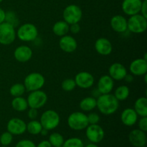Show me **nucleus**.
<instances>
[{
    "instance_id": "nucleus-49",
    "label": "nucleus",
    "mask_w": 147,
    "mask_h": 147,
    "mask_svg": "<svg viewBox=\"0 0 147 147\" xmlns=\"http://www.w3.org/2000/svg\"><path fill=\"white\" fill-rule=\"evenodd\" d=\"M142 147H146L145 146H142Z\"/></svg>"
},
{
    "instance_id": "nucleus-32",
    "label": "nucleus",
    "mask_w": 147,
    "mask_h": 147,
    "mask_svg": "<svg viewBox=\"0 0 147 147\" xmlns=\"http://www.w3.org/2000/svg\"><path fill=\"white\" fill-rule=\"evenodd\" d=\"M61 87L63 90L66 92L73 91L76 87V82L74 79L72 78H67L65 79L61 83Z\"/></svg>"
},
{
    "instance_id": "nucleus-26",
    "label": "nucleus",
    "mask_w": 147,
    "mask_h": 147,
    "mask_svg": "<svg viewBox=\"0 0 147 147\" xmlns=\"http://www.w3.org/2000/svg\"><path fill=\"white\" fill-rule=\"evenodd\" d=\"M11 107L14 110L18 112H23L28 109V103L27 99L22 96L19 97H14L11 100Z\"/></svg>"
},
{
    "instance_id": "nucleus-28",
    "label": "nucleus",
    "mask_w": 147,
    "mask_h": 147,
    "mask_svg": "<svg viewBox=\"0 0 147 147\" xmlns=\"http://www.w3.org/2000/svg\"><path fill=\"white\" fill-rule=\"evenodd\" d=\"M42 129L41 123L37 120H31L27 124V131L32 135L40 134Z\"/></svg>"
},
{
    "instance_id": "nucleus-36",
    "label": "nucleus",
    "mask_w": 147,
    "mask_h": 147,
    "mask_svg": "<svg viewBox=\"0 0 147 147\" xmlns=\"http://www.w3.org/2000/svg\"><path fill=\"white\" fill-rule=\"evenodd\" d=\"M15 147H36L35 144L29 139H23L17 142Z\"/></svg>"
},
{
    "instance_id": "nucleus-37",
    "label": "nucleus",
    "mask_w": 147,
    "mask_h": 147,
    "mask_svg": "<svg viewBox=\"0 0 147 147\" xmlns=\"http://www.w3.org/2000/svg\"><path fill=\"white\" fill-rule=\"evenodd\" d=\"M139 129L143 131H147V116L142 117L139 121Z\"/></svg>"
},
{
    "instance_id": "nucleus-16",
    "label": "nucleus",
    "mask_w": 147,
    "mask_h": 147,
    "mask_svg": "<svg viewBox=\"0 0 147 147\" xmlns=\"http://www.w3.org/2000/svg\"><path fill=\"white\" fill-rule=\"evenodd\" d=\"M109 73L113 80H122L127 74V70L121 63H114L109 67Z\"/></svg>"
},
{
    "instance_id": "nucleus-35",
    "label": "nucleus",
    "mask_w": 147,
    "mask_h": 147,
    "mask_svg": "<svg viewBox=\"0 0 147 147\" xmlns=\"http://www.w3.org/2000/svg\"><path fill=\"white\" fill-rule=\"evenodd\" d=\"M89 124H98L100 121V116L96 113H90L87 115Z\"/></svg>"
},
{
    "instance_id": "nucleus-17",
    "label": "nucleus",
    "mask_w": 147,
    "mask_h": 147,
    "mask_svg": "<svg viewBox=\"0 0 147 147\" xmlns=\"http://www.w3.org/2000/svg\"><path fill=\"white\" fill-rule=\"evenodd\" d=\"M59 46L63 52L71 53L76 51L78 47V42L76 39L70 35L63 36L59 41Z\"/></svg>"
},
{
    "instance_id": "nucleus-19",
    "label": "nucleus",
    "mask_w": 147,
    "mask_h": 147,
    "mask_svg": "<svg viewBox=\"0 0 147 147\" xmlns=\"http://www.w3.org/2000/svg\"><path fill=\"white\" fill-rule=\"evenodd\" d=\"M95 49L98 54L103 56H107L112 53L113 46L109 40L105 37L97 39L95 42Z\"/></svg>"
},
{
    "instance_id": "nucleus-9",
    "label": "nucleus",
    "mask_w": 147,
    "mask_h": 147,
    "mask_svg": "<svg viewBox=\"0 0 147 147\" xmlns=\"http://www.w3.org/2000/svg\"><path fill=\"white\" fill-rule=\"evenodd\" d=\"M28 107L40 109L46 104L47 101V96L41 90L30 92L27 99Z\"/></svg>"
},
{
    "instance_id": "nucleus-6",
    "label": "nucleus",
    "mask_w": 147,
    "mask_h": 147,
    "mask_svg": "<svg viewBox=\"0 0 147 147\" xmlns=\"http://www.w3.org/2000/svg\"><path fill=\"white\" fill-rule=\"evenodd\" d=\"M69 127L74 131H82L89 125L87 115L83 112H73L67 119Z\"/></svg>"
},
{
    "instance_id": "nucleus-24",
    "label": "nucleus",
    "mask_w": 147,
    "mask_h": 147,
    "mask_svg": "<svg viewBox=\"0 0 147 147\" xmlns=\"http://www.w3.org/2000/svg\"><path fill=\"white\" fill-rule=\"evenodd\" d=\"M69 26L70 24H67L64 20L57 21L53 26V33L59 37L66 35L69 32Z\"/></svg>"
},
{
    "instance_id": "nucleus-39",
    "label": "nucleus",
    "mask_w": 147,
    "mask_h": 147,
    "mask_svg": "<svg viewBox=\"0 0 147 147\" xmlns=\"http://www.w3.org/2000/svg\"><path fill=\"white\" fill-rule=\"evenodd\" d=\"M27 115H28V117L30 119H31V120H35L37 118V116H38L37 109L30 108V109L28 111V113H27Z\"/></svg>"
},
{
    "instance_id": "nucleus-46",
    "label": "nucleus",
    "mask_w": 147,
    "mask_h": 147,
    "mask_svg": "<svg viewBox=\"0 0 147 147\" xmlns=\"http://www.w3.org/2000/svg\"><path fill=\"white\" fill-rule=\"evenodd\" d=\"M54 147H63V146H54Z\"/></svg>"
},
{
    "instance_id": "nucleus-27",
    "label": "nucleus",
    "mask_w": 147,
    "mask_h": 147,
    "mask_svg": "<svg viewBox=\"0 0 147 147\" xmlns=\"http://www.w3.org/2000/svg\"><path fill=\"white\" fill-rule=\"evenodd\" d=\"M129 94H130L129 88L124 85L119 86L114 92V96L119 101L126 100L129 98Z\"/></svg>"
},
{
    "instance_id": "nucleus-8",
    "label": "nucleus",
    "mask_w": 147,
    "mask_h": 147,
    "mask_svg": "<svg viewBox=\"0 0 147 147\" xmlns=\"http://www.w3.org/2000/svg\"><path fill=\"white\" fill-rule=\"evenodd\" d=\"M16 36L15 28L12 25L6 22L0 24V44L11 45L15 40Z\"/></svg>"
},
{
    "instance_id": "nucleus-47",
    "label": "nucleus",
    "mask_w": 147,
    "mask_h": 147,
    "mask_svg": "<svg viewBox=\"0 0 147 147\" xmlns=\"http://www.w3.org/2000/svg\"><path fill=\"white\" fill-rule=\"evenodd\" d=\"M2 1H3V0H0V3H1Z\"/></svg>"
},
{
    "instance_id": "nucleus-48",
    "label": "nucleus",
    "mask_w": 147,
    "mask_h": 147,
    "mask_svg": "<svg viewBox=\"0 0 147 147\" xmlns=\"http://www.w3.org/2000/svg\"><path fill=\"white\" fill-rule=\"evenodd\" d=\"M1 147H8V146H2Z\"/></svg>"
},
{
    "instance_id": "nucleus-38",
    "label": "nucleus",
    "mask_w": 147,
    "mask_h": 147,
    "mask_svg": "<svg viewBox=\"0 0 147 147\" xmlns=\"http://www.w3.org/2000/svg\"><path fill=\"white\" fill-rule=\"evenodd\" d=\"M80 26L78 23H75V24H70L69 26V32H70L73 34H76L80 32Z\"/></svg>"
},
{
    "instance_id": "nucleus-45",
    "label": "nucleus",
    "mask_w": 147,
    "mask_h": 147,
    "mask_svg": "<svg viewBox=\"0 0 147 147\" xmlns=\"http://www.w3.org/2000/svg\"><path fill=\"white\" fill-rule=\"evenodd\" d=\"M85 147H98L96 145V144H94V143H91V144H89L86 145Z\"/></svg>"
},
{
    "instance_id": "nucleus-1",
    "label": "nucleus",
    "mask_w": 147,
    "mask_h": 147,
    "mask_svg": "<svg viewBox=\"0 0 147 147\" xmlns=\"http://www.w3.org/2000/svg\"><path fill=\"white\" fill-rule=\"evenodd\" d=\"M119 107V101L114 95L107 93L100 94L96 99V108L103 115L110 116L117 111Z\"/></svg>"
},
{
    "instance_id": "nucleus-7",
    "label": "nucleus",
    "mask_w": 147,
    "mask_h": 147,
    "mask_svg": "<svg viewBox=\"0 0 147 147\" xmlns=\"http://www.w3.org/2000/svg\"><path fill=\"white\" fill-rule=\"evenodd\" d=\"M64 21L68 24L79 23L83 17V11L80 7L76 4H70L63 10Z\"/></svg>"
},
{
    "instance_id": "nucleus-31",
    "label": "nucleus",
    "mask_w": 147,
    "mask_h": 147,
    "mask_svg": "<svg viewBox=\"0 0 147 147\" xmlns=\"http://www.w3.org/2000/svg\"><path fill=\"white\" fill-rule=\"evenodd\" d=\"M63 147H84V144L80 139L73 137L65 141Z\"/></svg>"
},
{
    "instance_id": "nucleus-15",
    "label": "nucleus",
    "mask_w": 147,
    "mask_h": 147,
    "mask_svg": "<svg viewBox=\"0 0 147 147\" xmlns=\"http://www.w3.org/2000/svg\"><path fill=\"white\" fill-rule=\"evenodd\" d=\"M129 142L135 147H142L146 146V132L140 129H134L129 135Z\"/></svg>"
},
{
    "instance_id": "nucleus-29",
    "label": "nucleus",
    "mask_w": 147,
    "mask_h": 147,
    "mask_svg": "<svg viewBox=\"0 0 147 147\" xmlns=\"http://www.w3.org/2000/svg\"><path fill=\"white\" fill-rule=\"evenodd\" d=\"M26 88L22 83H15L12 85L9 88V93L13 97L22 96L25 92Z\"/></svg>"
},
{
    "instance_id": "nucleus-40",
    "label": "nucleus",
    "mask_w": 147,
    "mask_h": 147,
    "mask_svg": "<svg viewBox=\"0 0 147 147\" xmlns=\"http://www.w3.org/2000/svg\"><path fill=\"white\" fill-rule=\"evenodd\" d=\"M140 12L142 13V15L147 18V0H144L142 1V7H141Z\"/></svg>"
},
{
    "instance_id": "nucleus-2",
    "label": "nucleus",
    "mask_w": 147,
    "mask_h": 147,
    "mask_svg": "<svg viewBox=\"0 0 147 147\" xmlns=\"http://www.w3.org/2000/svg\"><path fill=\"white\" fill-rule=\"evenodd\" d=\"M147 18L141 14L130 16L127 20V30L135 34H142L146 30Z\"/></svg>"
},
{
    "instance_id": "nucleus-22",
    "label": "nucleus",
    "mask_w": 147,
    "mask_h": 147,
    "mask_svg": "<svg viewBox=\"0 0 147 147\" xmlns=\"http://www.w3.org/2000/svg\"><path fill=\"white\" fill-rule=\"evenodd\" d=\"M138 115L134 109L127 108L122 111L121 114V120L123 125L126 126H132L136 124L138 121Z\"/></svg>"
},
{
    "instance_id": "nucleus-13",
    "label": "nucleus",
    "mask_w": 147,
    "mask_h": 147,
    "mask_svg": "<svg viewBox=\"0 0 147 147\" xmlns=\"http://www.w3.org/2000/svg\"><path fill=\"white\" fill-rule=\"evenodd\" d=\"M142 4V0H123L121 4L122 11L129 16L139 14Z\"/></svg>"
},
{
    "instance_id": "nucleus-12",
    "label": "nucleus",
    "mask_w": 147,
    "mask_h": 147,
    "mask_svg": "<svg viewBox=\"0 0 147 147\" xmlns=\"http://www.w3.org/2000/svg\"><path fill=\"white\" fill-rule=\"evenodd\" d=\"M7 129L12 135H21L27 131V123L20 118H12L7 123Z\"/></svg>"
},
{
    "instance_id": "nucleus-21",
    "label": "nucleus",
    "mask_w": 147,
    "mask_h": 147,
    "mask_svg": "<svg viewBox=\"0 0 147 147\" xmlns=\"http://www.w3.org/2000/svg\"><path fill=\"white\" fill-rule=\"evenodd\" d=\"M111 27L112 30L118 33H123L127 30V20L123 16L118 14L111 19Z\"/></svg>"
},
{
    "instance_id": "nucleus-4",
    "label": "nucleus",
    "mask_w": 147,
    "mask_h": 147,
    "mask_svg": "<svg viewBox=\"0 0 147 147\" xmlns=\"http://www.w3.org/2000/svg\"><path fill=\"white\" fill-rule=\"evenodd\" d=\"M45 83V77L40 73L34 72L27 75L24 80V86L29 92L40 90Z\"/></svg>"
},
{
    "instance_id": "nucleus-23",
    "label": "nucleus",
    "mask_w": 147,
    "mask_h": 147,
    "mask_svg": "<svg viewBox=\"0 0 147 147\" xmlns=\"http://www.w3.org/2000/svg\"><path fill=\"white\" fill-rule=\"evenodd\" d=\"M134 109L138 116L141 117L147 116V99L146 97H140L135 101Z\"/></svg>"
},
{
    "instance_id": "nucleus-41",
    "label": "nucleus",
    "mask_w": 147,
    "mask_h": 147,
    "mask_svg": "<svg viewBox=\"0 0 147 147\" xmlns=\"http://www.w3.org/2000/svg\"><path fill=\"white\" fill-rule=\"evenodd\" d=\"M36 147H52V145L50 144L49 141L44 140L42 141L41 142H40V143L38 144V145L36 146Z\"/></svg>"
},
{
    "instance_id": "nucleus-14",
    "label": "nucleus",
    "mask_w": 147,
    "mask_h": 147,
    "mask_svg": "<svg viewBox=\"0 0 147 147\" xmlns=\"http://www.w3.org/2000/svg\"><path fill=\"white\" fill-rule=\"evenodd\" d=\"M129 70L134 76H144L147 73V60L144 58H137L133 60L129 66Z\"/></svg>"
},
{
    "instance_id": "nucleus-43",
    "label": "nucleus",
    "mask_w": 147,
    "mask_h": 147,
    "mask_svg": "<svg viewBox=\"0 0 147 147\" xmlns=\"http://www.w3.org/2000/svg\"><path fill=\"white\" fill-rule=\"evenodd\" d=\"M124 80H126L127 83H131V82L134 80V78H133V76H132V75H129L127 73V74H126V76H125Z\"/></svg>"
},
{
    "instance_id": "nucleus-34",
    "label": "nucleus",
    "mask_w": 147,
    "mask_h": 147,
    "mask_svg": "<svg viewBox=\"0 0 147 147\" xmlns=\"http://www.w3.org/2000/svg\"><path fill=\"white\" fill-rule=\"evenodd\" d=\"M13 135L9 131L4 132L0 136V143L2 146H8L12 142Z\"/></svg>"
},
{
    "instance_id": "nucleus-25",
    "label": "nucleus",
    "mask_w": 147,
    "mask_h": 147,
    "mask_svg": "<svg viewBox=\"0 0 147 147\" xmlns=\"http://www.w3.org/2000/svg\"><path fill=\"white\" fill-rule=\"evenodd\" d=\"M80 109L83 111H90L96 108V98L93 96L86 97L80 100L79 103Z\"/></svg>"
},
{
    "instance_id": "nucleus-11",
    "label": "nucleus",
    "mask_w": 147,
    "mask_h": 147,
    "mask_svg": "<svg viewBox=\"0 0 147 147\" xmlns=\"http://www.w3.org/2000/svg\"><path fill=\"white\" fill-rule=\"evenodd\" d=\"M74 80L76 86L83 89L90 88L93 86L95 82L93 75L87 71H82L77 73Z\"/></svg>"
},
{
    "instance_id": "nucleus-18",
    "label": "nucleus",
    "mask_w": 147,
    "mask_h": 147,
    "mask_svg": "<svg viewBox=\"0 0 147 147\" xmlns=\"http://www.w3.org/2000/svg\"><path fill=\"white\" fill-rule=\"evenodd\" d=\"M114 86V80L108 75H104L99 78L97 89L100 94L111 93Z\"/></svg>"
},
{
    "instance_id": "nucleus-30",
    "label": "nucleus",
    "mask_w": 147,
    "mask_h": 147,
    "mask_svg": "<svg viewBox=\"0 0 147 147\" xmlns=\"http://www.w3.org/2000/svg\"><path fill=\"white\" fill-rule=\"evenodd\" d=\"M49 142L52 146H63V143H64V138L60 134L57 133V132H54V133L51 134L49 136Z\"/></svg>"
},
{
    "instance_id": "nucleus-5",
    "label": "nucleus",
    "mask_w": 147,
    "mask_h": 147,
    "mask_svg": "<svg viewBox=\"0 0 147 147\" xmlns=\"http://www.w3.org/2000/svg\"><path fill=\"white\" fill-rule=\"evenodd\" d=\"M60 118L58 113L53 110H47L42 113L40 122L43 129L53 130L60 124Z\"/></svg>"
},
{
    "instance_id": "nucleus-3",
    "label": "nucleus",
    "mask_w": 147,
    "mask_h": 147,
    "mask_svg": "<svg viewBox=\"0 0 147 147\" xmlns=\"http://www.w3.org/2000/svg\"><path fill=\"white\" fill-rule=\"evenodd\" d=\"M16 35L21 41L32 42L35 40L38 36V30L34 24L25 23L19 27Z\"/></svg>"
},
{
    "instance_id": "nucleus-20",
    "label": "nucleus",
    "mask_w": 147,
    "mask_h": 147,
    "mask_svg": "<svg viewBox=\"0 0 147 147\" xmlns=\"http://www.w3.org/2000/svg\"><path fill=\"white\" fill-rule=\"evenodd\" d=\"M32 49L27 45L19 46L14 52V58L20 63L28 62L32 57Z\"/></svg>"
},
{
    "instance_id": "nucleus-10",
    "label": "nucleus",
    "mask_w": 147,
    "mask_h": 147,
    "mask_svg": "<svg viewBox=\"0 0 147 147\" xmlns=\"http://www.w3.org/2000/svg\"><path fill=\"white\" fill-rule=\"evenodd\" d=\"M86 135L90 142L98 144L103 139L105 132L103 128L98 124H89L86 127Z\"/></svg>"
},
{
    "instance_id": "nucleus-42",
    "label": "nucleus",
    "mask_w": 147,
    "mask_h": 147,
    "mask_svg": "<svg viewBox=\"0 0 147 147\" xmlns=\"http://www.w3.org/2000/svg\"><path fill=\"white\" fill-rule=\"evenodd\" d=\"M5 16H6V12L4 9H2L1 8H0V24L4 22H5Z\"/></svg>"
},
{
    "instance_id": "nucleus-33",
    "label": "nucleus",
    "mask_w": 147,
    "mask_h": 147,
    "mask_svg": "<svg viewBox=\"0 0 147 147\" xmlns=\"http://www.w3.org/2000/svg\"><path fill=\"white\" fill-rule=\"evenodd\" d=\"M5 22L9 23V24H10L11 25H12L14 28H15V27H17L19 24L18 17L16 15L15 13L12 11H9L6 12Z\"/></svg>"
},
{
    "instance_id": "nucleus-44",
    "label": "nucleus",
    "mask_w": 147,
    "mask_h": 147,
    "mask_svg": "<svg viewBox=\"0 0 147 147\" xmlns=\"http://www.w3.org/2000/svg\"><path fill=\"white\" fill-rule=\"evenodd\" d=\"M47 134H48V130H47V129H43L41 130V131H40V134L42 135V136H46V135H47Z\"/></svg>"
}]
</instances>
